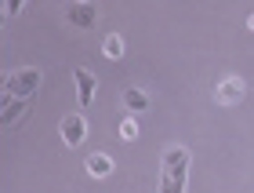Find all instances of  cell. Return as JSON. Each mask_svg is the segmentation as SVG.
Masks as SVG:
<instances>
[{"instance_id":"cell-1","label":"cell","mask_w":254,"mask_h":193,"mask_svg":"<svg viewBox=\"0 0 254 193\" xmlns=\"http://www.w3.org/2000/svg\"><path fill=\"white\" fill-rule=\"evenodd\" d=\"M189 150L186 146H167L164 161H160V193H186L189 179Z\"/></svg>"},{"instance_id":"cell-2","label":"cell","mask_w":254,"mask_h":193,"mask_svg":"<svg viewBox=\"0 0 254 193\" xmlns=\"http://www.w3.org/2000/svg\"><path fill=\"white\" fill-rule=\"evenodd\" d=\"M44 81L40 70H33V66H22V70H11L4 77V95L7 98H33L37 95V88Z\"/></svg>"},{"instance_id":"cell-3","label":"cell","mask_w":254,"mask_h":193,"mask_svg":"<svg viewBox=\"0 0 254 193\" xmlns=\"http://www.w3.org/2000/svg\"><path fill=\"white\" fill-rule=\"evenodd\" d=\"M59 131H62V142L69 146V150H76V146L87 139V120L80 117V113H65L62 124H59Z\"/></svg>"},{"instance_id":"cell-4","label":"cell","mask_w":254,"mask_h":193,"mask_svg":"<svg viewBox=\"0 0 254 193\" xmlns=\"http://www.w3.org/2000/svg\"><path fill=\"white\" fill-rule=\"evenodd\" d=\"M244 81H240V77H222V81H218V88H214V98L222 102V106H236L240 98H244Z\"/></svg>"},{"instance_id":"cell-5","label":"cell","mask_w":254,"mask_h":193,"mask_svg":"<svg viewBox=\"0 0 254 193\" xmlns=\"http://www.w3.org/2000/svg\"><path fill=\"white\" fill-rule=\"evenodd\" d=\"M73 81H76V102H80V106L87 109V106H91V98H95V88H98L95 73L80 66V70H73Z\"/></svg>"},{"instance_id":"cell-6","label":"cell","mask_w":254,"mask_h":193,"mask_svg":"<svg viewBox=\"0 0 254 193\" xmlns=\"http://www.w3.org/2000/svg\"><path fill=\"white\" fill-rule=\"evenodd\" d=\"M87 175H91V179L113 175V157H109V153H91V157H87Z\"/></svg>"},{"instance_id":"cell-7","label":"cell","mask_w":254,"mask_h":193,"mask_svg":"<svg viewBox=\"0 0 254 193\" xmlns=\"http://www.w3.org/2000/svg\"><path fill=\"white\" fill-rule=\"evenodd\" d=\"M95 7L91 4H76L73 11H69V22H73V26H80V29H87V26H95Z\"/></svg>"},{"instance_id":"cell-8","label":"cell","mask_w":254,"mask_h":193,"mask_svg":"<svg viewBox=\"0 0 254 193\" xmlns=\"http://www.w3.org/2000/svg\"><path fill=\"white\" fill-rule=\"evenodd\" d=\"M124 106L131 113H142V109H149V95L142 92V88H127L124 92Z\"/></svg>"},{"instance_id":"cell-9","label":"cell","mask_w":254,"mask_h":193,"mask_svg":"<svg viewBox=\"0 0 254 193\" xmlns=\"http://www.w3.org/2000/svg\"><path fill=\"white\" fill-rule=\"evenodd\" d=\"M7 106H4V128H11L22 113H26V106H29V98H4Z\"/></svg>"},{"instance_id":"cell-10","label":"cell","mask_w":254,"mask_h":193,"mask_svg":"<svg viewBox=\"0 0 254 193\" xmlns=\"http://www.w3.org/2000/svg\"><path fill=\"white\" fill-rule=\"evenodd\" d=\"M102 55H106V59H120L124 55V37L120 33H109V37L102 40Z\"/></svg>"},{"instance_id":"cell-11","label":"cell","mask_w":254,"mask_h":193,"mask_svg":"<svg viewBox=\"0 0 254 193\" xmlns=\"http://www.w3.org/2000/svg\"><path fill=\"white\" fill-rule=\"evenodd\" d=\"M120 139H127V142L138 139V120H134V117H124V120H120Z\"/></svg>"},{"instance_id":"cell-12","label":"cell","mask_w":254,"mask_h":193,"mask_svg":"<svg viewBox=\"0 0 254 193\" xmlns=\"http://www.w3.org/2000/svg\"><path fill=\"white\" fill-rule=\"evenodd\" d=\"M22 4H26V0H4V15H18Z\"/></svg>"},{"instance_id":"cell-13","label":"cell","mask_w":254,"mask_h":193,"mask_svg":"<svg viewBox=\"0 0 254 193\" xmlns=\"http://www.w3.org/2000/svg\"><path fill=\"white\" fill-rule=\"evenodd\" d=\"M247 26H251V29H254V15H251V18H247Z\"/></svg>"},{"instance_id":"cell-14","label":"cell","mask_w":254,"mask_h":193,"mask_svg":"<svg viewBox=\"0 0 254 193\" xmlns=\"http://www.w3.org/2000/svg\"><path fill=\"white\" fill-rule=\"evenodd\" d=\"M76 4H91V0H76Z\"/></svg>"}]
</instances>
